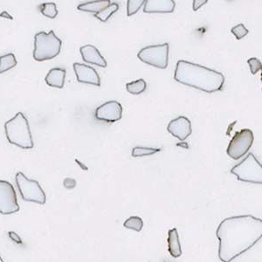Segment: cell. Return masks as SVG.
I'll use <instances>...</instances> for the list:
<instances>
[{"instance_id":"f1b7e54d","label":"cell","mask_w":262,"mask_h":262,"mask_svg":"<svg viewBox=\"0 0 262 262\" xmlns=\"http://www.w3.org/2000/svg\"><path fill=\"white\" fill-rule=\"evenodd\" d=\"M0 262H4L3 259L1 258V256H0Z\"/></svg>"},{"instance_id":"5bb4252c","label":"cell","mask_w":262,"mask_h":262,"mask_svg":"<svg viewBox=\"0 0 262 262\" xmlns=\"http://www.w3.org/2000/svg\"><path fill=\"white\" fill-rule=\"evenodd\" d=\"M82 60L86 63L106 68L107 61L105 60L98 49L93 45H85L80 48Z\"/></svg>"},{"instance_id":"277c9868","label":"cell","mask_w":262,"mask_h":262,"mask_svg":"<svg viewBox=\"0 0 262 262\" xmlns=\"http://www.w3.org/2000/svg\"><path fill=\"white\" fill-rule=\"evenodd\" d=\"M62 47V41L60 40L54 31L49 33L39 32L34 36V49L33 59L36 61H45L52 60L60 54Z\"/></svg>"},{"instance_id":"ffe728a7","label":"cell","mask_w":262,"mask_h":262,"mask_svg":"<svg viewBox=\"0 0 262 262\" xmlns=\"http://www.w3.org/2000/svg\"><path fill=\"white\" fill-rule=\"evenodd\" d=\"M119 10V5L117 3H111L110 6H107V8L102 10L101 12H99L97 14L95 15L96 18H98L99 20L101 22H107L111 16L113 15L114 13H116L117 11Z\"/></svg>"},{"instance_id":"7402d4cb","label":"cell","mask_w":262,"mask_h":262,"mask_svg":"<svg viewBox=\"0 0 262 262\" xmlns=\"http://www.w3.org/2000/svg\"><path fill=\"white\" fill-rule=\"evenodd\" d=\"M123 226L128 229L140 232L141 230L143 229V221L140 217L133 216V217H128V220L123 223Z\"/></svg>"},{"instance_id":"2e32d148","label":"cell","mask_w":262,"mask_h":262,"mask_svg":"<svg viewBox=\"0 0 262 262\" xmlns=\"http://www.w3.org/2000/svg\"><path fill=\"white\" fill-rule=\"evenodd\" d=\"M168 250L174 258H179L182 255L181 244L176 228H173L168 232Z\"/></svg>"},{"instance_id":"5b68a950","label":"cell","mask_w":262,"mask_h":262,"mask_svg":"<svg viewBox=\"0 0 262 262\" xmlns=\"http://www.w3.org/2000/svg\"><path fill=\"white\" fill-rule=\"evenodd\" d=\"M231 172L239 181L262 185V164L253 153H249L239 164L232 167Z\"/></svg>"},{"instance_id":"44dd1931","label":"cell","mask_w":262,"mask_h":262,"mask_svg":"<svg viewBox=\"0 0 262 262\" xmlns=\"http://www.w3.org/2000/svg\"><path fill=\"white\" fill-rule=\"evenodd\" d=\"M39 11L43 15L49 18H56L58 14V10H57L56 4L54 3H44L39 6Z\"/></svg>"},{"instance_id":"83f0119b","label":"cell","mask_w":262,"mask_h":262,"mask_svg":"<svg viewBox=\"0 0 262 262\" xmlns=\"http://www.w3.org/2000/svg\"><path fill=\"white\" fill-rule=\"evenodd\" d=\"M9 236L12 239H14L17 243H21L20 238L18 237V234L14 232H10Z\"/></svg>"},{"instance_id":"8fae6325","label":"cell","mask_w":262,"mask_h":262,"mask_svg":"<svg viewBox=\"0 0 262 262\" xmlns=\"http://www.w3.org/2000/svg\"><path fill=\"white\" fill-rule=\"evenodd\" d=\"M74 70L77 77V81L81 83L91 84L94 86H101V79L96 69L90 66L74 63Z\"/></svg>"},{"instance_id":"8992f818","label":"cell","mask_w":262,"mask_h":262,"mask_svg":"<svg viewBox=\"0 0 262 262\" xmlns=\"http://www.w3.org/2000/svg\"><path fill=\"white\" fill-rule=\"evenodd\" d=\"M16 184L18 188L21 198L27 202H33L39 205H45L47 196L39 182L27 179L24 173L16 174Z\"/></svg>"},{"instance_id":"7c38bea8","label":"cell","mask_w":262,"mask_h":262,"mask_svg":"<svg viewBox=\"0 0 262 262\" xmlns=\"http://www.w3.org/2000/svg\"><path fill=\"white\" fill-rule=\"evenodd\" d=\"M167 130L180 141H185L192 133L191 122L185 116H179L168 124Z\"/></svg>"},{"instance_id":"484cf974","label":"cell","mask_w":262,"mask_h":262,"mask_svg":"<svg viewBox=\"0 0 262 262\" xmlns=\"http://www.w3.org/2000/svg\"><path fill=\"white\" fill-rule=\"evenodd\" d=\"M247 63L249 64L251 73L253 75H255L259 70H262V63L257 58H250L249 60H247Z\"/></svg>"},{"instance_id":"603a6c76","label":"cell","mask_w":262,"mask_h":262,"mask_svg":"<svg viewBox=\"0 0 262 262\" xmlns=\"http://www.w3.org/2000/svg\"><path fill=\"white\" fill-rule=\"evenodd\" d=\"M146 1L144 0H128L127 3V15L128 17L136 14L139 10L142 8V6H144Z\"/></svg>"},{"instance_id":"e0dca14e","label":"cell","mask_w":262,"mask_h":262,"mask_svg":"<svg viewBox=\"0 0 262 262\" xmlns=\"http://www.w3.org/2000/svg\"><path fill=\"white\" fill-rule=\"evenodd\" d=\"M111 1H91L86 3L81 4L77 6V9L81 12H93V13H99L102 10L107 8L111 5Z\"/></svg>"},{"instance_id":"52a82bcc","label":"cell","mask_w":262,"mask_h":262,"mask_svg":"<svg viewBox=\"0 0 262 262\" xmlns=\"http://www.w3.org/2000/svg\"><path fill=\"white\" fill-rule=\"evenodd\" d=\"M138 59L148 65L158 69H165L169 63V44L149 46L137 54Z\"/></svg>"},{"instance_id":"4fadbf2b","label":"cell","mask_w":262,"mask_h":262,"mask_svg":"<svg viewBox=\"0 0 262 262\" xmlns=\"http://www.w3.org/2000/svg\"><path fill=\"white\" fill-rule=\"evenodd\" d=\"M173 0H148L143 6L145 13H171L175 9Z\"/></svg>"},{"instance_id":"ba28073f","label":"cell","mask_w":262,"mask_h":262,"mask_svg":"<svg viewBox=\"0 0 262 262\" xmlns=\"http://www.w3.org/2000/svg\"><path fill=\"white\" fill-rule=\"evenodd\" d=\"M253 140L254 136L253 131L249 128H243L236 132L227 147V155L234 160H238L249 151L253 145Z\"/></svg>"},{"instance_id":"7a4b0ae2","label":"cell","mask_w":262,"mask_h":262,"mask_svg":"<svg viewBox=\"0 0 262 262\" xmlns=\"http://www.w3.org/2000/svg\"><path fill=\"white\" fill-rule=\"evenodd\" d=\"M174 79L185 86L209 94L220 91L225 83V76L220 72L186 60L178 61Z\"/></svg>"},{"instance_id":"3957f363","label":"cell","mask_w":262,"mask_h":262,"mask_svg":"<svg viewBox=\"0 0 262 262\" xmlns=\"http://www.w3.org/2000/svg\"><path fill=\"white\" fill-rule=\"evenodd\" d=\"M6 138L11 144L21 149H30L34 146L29 122L22 112L5 123Z\"/></svg>"},{"instance_id":"d6986e66","label":"cell","mask_w":262,"mask_h":262,"mask_svg":"<svg viewBox=\"0 0 262 262\" xmlns=\"http://www.w3.org/2000/svg\"><path fill=\"white\" fill-rule=\"evenodd\" d=\"M146 81L143 79H138L137 81H131L126 84V90L131 95H140L146 90Z\"/></svg>"},{"instance_id":"9c48e42d","label":"cell","mask_w":262,"mask_h":262,"mask_svg":"<svg viewBox=\"0 0 262 262\" xmlns=\"http://www.w3.org/2000/svg\"><path fill=\"white\" fill-rule=\"evenodd\" d=\"M17 195L12 184L6 180H0V213L12 214L19 211Z\"/></svg>"},{"instance_id":"4316f807","label":"cell","mask_w":262,"mask_h":262,"mask_svg":"<svg viewBox=\"0 0 262 262\" xmlns=\"http://www.w3.org/2000/svg\"><path fill=\"white\" fill-rule=\"evenodd\" d=\"M208 1L207 0H194L193 1V11H198L201 6L206 5Z\"/></svg>"},{"instance_id":"30bf717a","label":"cell","mask_w":262,"mask_h":262,"mask_svg":"<svg viewBox=\"0 0 262 262\" xmlns=\"http://www.w3.org/2000/svg\"><path fill=\"white\" fill-rule=\"evenodd\" d=\"M96 117L100 121L107 122H117L122 119V105L116 101H107L96 108Z\"/></svg>"},{"instance_id":"6da1fadb","label":"cell","mask_w":262,"mask_h":262,"mask_svg":"<svg viewBox=\"0 0 262 262\" xmlns=\"http://www.w3.org/2000/svg\"><path fill=\"white\" fill-rule=\"evenodd\" d=\"M216 236L220 241V259L231 262L262 238V220L252 215L227 217L217 227Z\"/></svg>"},{"instance_id":"9a60e30c","label":"cell","mask_w":262,"mask_h":262,"mask_svg":"<svg viewBox=\"0 0 262 262\" xmlns=\"http://www.w3.org/2000/svg\"><path fill=\"white\" fill-rule=\"evenodd\" d=\"M66 74H67L66 69H60V68L52 69L46 76V83L52 88L62 89L65 84Z\"/></svg>"},{"instance_id":"cb8c5ba5","label":"cell","mask_w":262,"mask_h":262,"mask_svg":"<svg viewBox=\"0 0 262 262\" xmlns=\"http://www.w3.org/2000/svg\"><path fill=\"white\" fill-rule=\"evenodd\" d=\"M160 149H153V148H145V147H135L132 149V157H146L156 154L157 152L160 151Z\"/></svg>"},{"instance_id":"d4e9b609","label":"cell","mask_w":262,"mask_h":262,"mask_svg":"<svg viewBox=\"0 0 262 262\" xmlns=\"http://www.w3.org/2000/svg\"><path fill=\"white\" fill-rule=\"evenodd\" d=\"M231 32L233 35L235 36L237 39H243L249 33V31L247 30L243 24H238V26L232 27Z\"/></svg>"},{"instance_id":"f546056e","label":"cell","mask_w":262,"mask_h":262,"mask_svg":"<svg viewBox=\"0 0 262 262\" xmlns=\"http://www.w3.org/2000/svg\"><path fill=\"white\" fill-rule=\"evenodd\" d=\"M261 81H262V72H261Z\"/></svg>"},{"instance_id":"ac0fdd59","label":"cell","mask_w":262,"mask_h":262,"mask_svg":"<svg viewBox=\"0 0 262 262\" xmlns=\"http://www.w3.org/2000/svg\"><path fill=\"white\" fill-rule=\"evenodd\" d=\"M18 62L13 54H7L0 56V75L15 68Z\"/></svg>"}]
</instances>
